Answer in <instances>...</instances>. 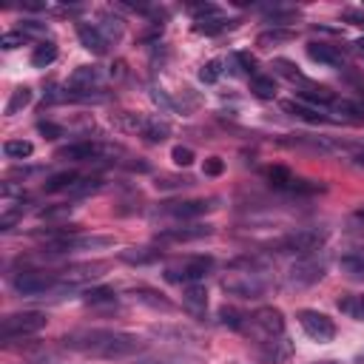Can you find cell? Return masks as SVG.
<instances>
[{"instance_id":"11a10c76","label":"cell","mask_w":364,"mask_h":364,"mask_svg":"<svg viewBox=\"0 0 364 364\" xmlns=\"http://www.w3.org/2000/svg\"><path fill=\"white\" fill-rule=\"evenodd\" d=\"M356 163H358V165H364V149H361V151L356 154Z\"/></svg>"},{"instance_id":"9c48e42d","label":"cell","mask_w":364,"mask_h":364,"mask_svg":"<svg viewBox=\"0 0 364 364\" xmlns=\"http://www.w3.org/2000/svg\"><path fill=\"white\" fill-rule=\"evenodd\" d=\"M256 356L262 364H287L290 356H294V344L284 336H268L256 344Z\"/></svg>"},{"instance_id":"5b68a950","label":"cell","mask_w":364,"mask_h":364,"mask_svg":"<svg viewBox=\"0 0 364 364\" xmlns=\"http://www.w3.org/2000/svg\"><path fill=\"white\" fill-rule=\"evenodd\" d=\"M327 228H299V231H290L287 237L279 239V251L284 253H299V256H308L313 251H319L325 242H327Z\"/></svg>"},{"instance_id":"f5cc1de1","label":"cell","mask_w":364,"mask_h":364,"mask_svg":"<svg viewBox=\"0 0 364 364\" xmlns=\"http://www.w3.org/2000/svg\"><path fill=\"white\" fill-rule=\"evenodd\" d=\"M20 32L29 37V34H43L46 32V23L40 20H20Z\"/></svg>"},{"instance_id":"6da1fadb","label":"cell","mask_w":364,"mask_h":364,"mask_svg":"<svg viewBox=\"0 0 364 364\" xmlns=\"http://www.w3.org/2000/svg\"><path fill=\"white\" fill-rule=\"evenodd\" d=\"M63 347L77 350L83 356L92 358H131L137 353H142V341L131 333L123 330H108V327H94V330H77L60 339Z\"/></svg>"},{"instance_id":"bcb514c9","label":"cell","mask_w":364,"mask_h":364,"mask_svg":"<svg viewBox=\"0 0 364 364\" xmlns=\"http://www.w3.org/2000/svg\"><path fill=\"white\" fill-rule=\"evenodd\" d=\"M188 9L194 12V18H196V20H205V18H220V15H222V12H220V6H213V4H191Z\"/></svg>"},{"instance_id":"836d02e7","label":"cell","mask_w":364,"mask_h":364,"mask_svg":"<svg viewBox=\"0 0 364 364\" xmlns=\"http://www.w3.org/2000/svg\"><path fill=\"white\" fill-rule=\"evenodd\" d=\"M251 92L259 100H273L276 97V80L273 77H265V75H256V77H251Z\"/></svg>"},{"instance_id":"8992f818","label":"cell","mask_w":364,"mask_h":364,"mask_svg":"<svg viewBox=\"0 0 364 364\" xmlns=\"http://www.w3.org/2000/svg\"><path fill=\"white\" fill-rule=\"evenodd\" d=\"M57 284H60V279L54 273H46V270H20L12 279L15 294H20V296H43L49 290H54Z\"/></svg>"},{"instance_id":"3957f363","label":"cell","mask_w":364,"mask_h":364,"mask_svg":"<svg viewBox=\"0 0 364 364\" xmlns=\"http://www.w3.org/2000/svg\"><path fill=\"white\" fill-rule=\"evenodd\" d=\"M46 313H37V310H23V313H9L0 322V341L4 344H12V341H20L26 336H34L46 327Z\"/></svg>"},{"instance_id":"8fae6325","label":"cell","mask_w":364,"mask_h":364,"mask_svg":"<svg viewBox=\"0 0 364 364\" xmlns=\"http://www.w3.org/2000/svg\"><path fill=\"white\" fill-rule=\"evenodd\" d=\"M213 202L216 199H180V202H168L163 211L168 216H174V220H196V216H202L211 208H216Z\"/></svg>"},{"instance_id":"6f0895ef","label":"cell","mask_w":364,"mask_h":364,"mask_svg":"<svg viewBox=\"0 0 364 364\" xmlns=\"http://www.w3.org/2000/svg\"><path fill=\"white\" fill-rule=\"evenodd\" d=\"M356 46H358V49H361V51H364V37H361V40H358V43H356Z\"/></svg>"},{"instance_id":"c3c4849f","label":"cell","mask_w":364,"mask_h":364,"mask_svg":"<svg viewBox=\"0 0 364 364\" xmlns=\"http://www.w3.org/2000/svg\"><path fill=\"white\" fill-rule=\"evenodd\" d=\"M23 43H26L23 32H4V34H0V46H4V49H18Z\"/></svg>"},{"instance_id":"8d00e7d4","label":"cell","mask_w":364,"mask_h":364,"mask_svg":"<svg viewBox=\"0 0 364 364\" xmlns=\"http://www.w3.org/2000/svg\"><path fill=\"white\" fill-rule=\"evenodd\" d=\"M296 34L294 32H287V29H270V32H262L256 37V43L262 49H270V46H279V43H287V40H294Z\"/></svg>"},{"instance_id":"f907efd6","label":"cell","mask_w":364,"mask_h":364,"mask_svg":"<svg viewBox=\"0 0 364 364\" xmlns=\"http://www.w3.org/2000/svg\"><path fill=\"white\" fill-rule=\"evenodd\" d=\"M222 171H225V163H222L220 157H208L205 165H202V174H205V177H220Z\"/></svg>"},{"instance_id":"4316f807","label":"cell","mask_w":364,"mask_h":364,"mask_svg":"<svg viewBox=\"0 0 364 364\" xmlns=\"http://www.w3.org/2000/svg\"><path fill=\"white\" fill-rule=\"evenodd\" d=\"M83 302L92 305V308H100V305H117V294H114V287H89L86 294H83Z\"/></svg>"},{"instance_id":"ab89813d","label":"cell","mask_w":364,"mask_h":364,"mask_svg":"<svg viewBox=\"0 0 364 364\" xmlns=\"http://www.w3.org/2000/svg\"><path fill=\"white\" fill-rule=\"evenodd\" d=\"M103 32L106 40H120L123 37V20L120 18H111V15H103V23L97 26Z\"/></svg>"},{"instance_id":"d6a6232c","label":"cell","mask_w":364,"mask_h":364,"mask_svg":"<svg viewBox=\"0 0 364 364\" xmlns=\"http://www.w3.org/2000/svg\"><path fill=\"white\" fill-rule=\"evenodd\" d=\"M220 322H222L225 327H231V330H245V327L251 325V316H245V313L237 310V308H220Z\"/></svg>"},{"instance_id":"7dc6e473","label":"cell","mask_w":364,"mask_h":364,"mask_svg":"<svg viewBox=\"0 0 364 364\" xmlns=\"http://www.w3.org/2000/svg\"><path fill=\"white\" fill-rule=\"evenodd\" d=\"M194 185V180L191 177H160L157 180V188H191Z\"/></svg>"},{"instance_id":"ffe728a7","label":"cell","mask_w":364,"mask_h":364,"mask_svg":"<svg viewBox=\"0 0 364 364\" xmlns=\"http://www.w3.org/2000/svg\"><path fill=\"white\" fill-rule=\"evenodd\" d=\"M308 57L313 63H322V65H341L344 63L341 51L330 43H308Z\"/></svg>"},{"instance_id":"f546056e","label":"cell","mask_w":364,"mask_h":364,"mask_svg":"<svg viewBox=\"0 0 364 364\" xmlns=\"http://www.w3.org/2000/svg\"><path fill=\"white\" fill-rule=\"evenodd\" d=\"M265 180H268L273 188L287 191V188H290V182H294L296 177L290 174V168H284V165H268V168H265Z\"/></svg>"},{"instance_id":"7a4b0ae2","label":"cell","mask_w":364,"mask_h":364,"mask_svg":"<svg viewBox=\"0 0 364 364\" xmlns=\"http://www.w3.org/2000/svg\"><path fill=\"white\" fill-rule=\"evenodd\" d=\"M265 265L259 259H239L231 265V273L222 279V290L237 299H262L270 282L262 276Z\"/></svg>"},{"instance_id":"e575fe53","label":"cell","mask_w":364,"mask_h":364,"mask_svg":"<svg viewBox=\"0 0 364 364\" xmlns=\"http://www.w3.org/2000/svg\"><path fill=\"white\" fill-rule=\"evenodd\" d=\"M273 71H279V75L282 77H287V80H299V83H305V75H302V71H299V65L294 63V60H287V57H276L273 60Z\"/></svg>"},{"instance_id":"484cf974","label":"cell","mask_w":364,"mask_h":364,"mask_svg":"<svg viewBox=\"0 0 364 364\" xmlns=\"http://www.w3.org/2000/svg\"><path fill=\"white\" fill-rule=\"evenodd\" d=\"M160 256H163V251H157V248H125V251H120V259L128 262V265H151Z\"/></svg>"},{"instance_id":"4fadbf2b","label":"cell","mask_w":364,"mask_h":364,"mask_svg":"<svg viewBox=\"0 0 364 364\" xmlns=\"http://www.w3.org/2000/svg\"><path fill=\"white\" fill-rule=\"evenodd\" d=\"M149 336L157 339V341H171V344H194V341H199V336L191 327H182V325H151Z\"/></svg>"},{"instance_id":"74e56055","label":"cell","mask_w":364,"mask_h":364,"mask_svg":"<svg viewBox=\"0 0 364 364\" xmlns=\"http://www.w3.org/2000/svg\"><path fill=\"white\" fill-rule=\"evenodd\" d=\"M29 103H32V89H29V86H20V89L12 92V97H9V103H6V114H18V111L26 108Z\"/></svg>"},{"instance_id":"7402d4cb","label":"cell","mask_w":364,"mask_h":364,"mask_svg":"<svg viewBox=\"0 0 364 364\" xmlns=\"http://www.w3.org/2000/svg\"><path fill=\"white\" fill-rule=\"evenodd\" d=\"M137 364H202L194 353H157V356H142Z\"/></svg>"},{"instance_id":"816d5d0a","label":"cell","mask_w":364,"mask_h":364,"mask_svg":"<svg viewBox=\"0 0 364 364\" xmlns=\"http://www.w3.org/2000/svg\"><path fill=\"white\" fill-rule=\"evenodd\" d=\"M75 205H57V208H43L40 211V220H57V216H68Z\"/></svg>"},{"instance_id":"52a82bcc","label":"cell","mask_w":364,"mask_h":364,"mask_svg":"<svg viewBox=\"0 0 364 364\" xmlns=\"http://www.w3.org/2000/svg\"><path fill=\"white\" fill-rule=\"evenodd\" d=\"M211 270H213V256H191L180 268H168L165 279L168 282H188V284H194V282H202Z\"/></svg>"},{"instance_id":"e0dca14e","label":"cell","mask_w":364,"mask_h":364,"mask_svg":"<svg viewBox=\"0 0 364 364\" xmlns=\"http://www.w3.org/2000/svg\"><path fill=\"white\" fill-rule=\"evenodd\" d=\"M211 225H188V228H168V231H160L157 239L160 242H191V239H202V237H211Z\"/></svg>"},{"instance_id":"db71d44e","label":"cell","mask_w":364,"mask_h":364,"mask_svg":"<svg viewBox=\"0 0 364 364\" xmlns=\"http://www.w3.org/2000/svg\"><path fill=\"white\" fill-rule=\"evenodd\" d=\"M358 316H364V296H358Z\"/></svg>"},{"instance_id":"9a60e30c","label":"cell","mask_w":364,"mask_h":364,"mask_svg":"<svg viewBox=\"0 0 364 364\" xmlns=\"http://www.w3.org/2000/svg\"><path fill=\"white\" fill-rule=\"evenodd\" d=\"M106 262H86V265H71L65 268L57 279L65 282V284H80V282H89V279H100L106 273Z\"/></svg>"},{"instance_id":"30bf717a","label":"cell","mask_w":364,"mask_h":364,"mask_svg":"<svg viewBox=\"0 0 364 364\" xmlns=\"http://www.w3.org/2000/svg\"><path fill=\"white\" fill-rule=\"evenodd\" d=\"M100 83H103V71L97 65H80L68 77V89H71L68 97H89V92L97 89Z\"/></svg>"},{"instance_id":"91938a15","label":"cell","mask_w":364,"mask_h":364,"mask_svg":"<svg viewBox=\"0 0 364 364\" xmlns=\"http://www.w3.org/2000/svg\"><path fill=\"white\" fill-rule=\"evenodd\" d=\"M322 364H333V361H322Z\"/></svg>"},{"instance_id":"83f0119b","label":"cell","mask_w":364,"mask_h":364,"mask_svg":"<svg viewBox=\"0 0 364 364\" xmlns=\"http://www.w3.org/2000/svg\"><path fill=\"white\" fill-rule=\"evenodd\" d=\"M237 26V20H225L222 15L220 18H205V20H196L194 23V32L196 34H208V37H213V34H220V32H225V29H234Z\"/></svg>"},{"instance_id":"7bdbcfd3","label":"cell","mask_w":364,"mask_h":364,"mask_svg":"<svg viewBox=\"0 0 364 364\" xmlns=\"http://www.w3.org/2000/svg\"><path fill=\"white\" fill-rule=\"evenodd\" d=\"M100 188H103V180H100V177H89V180H80L68 194H71V196H89V194H97Z\"/></svg>"},{"instance_id":"d6986e66","label":"cell","mask_w":364,"mask_h":364,"mask_svg":"<svg viewBox=\"0 0 364 364\" xmlns=\"http://www.w3.org/2000/svg\"><path fill=\"white\" fill-rule=\"evenodd\" d=\"M299 100L313 103V106H333V103H336V94H333L327 86H316V83L305 80V83L299 86Z\"/></svg>"},{"instance_id":"ba28073f","label":"cell","mask_w":364,"mask_h":364,"mask_svg":"<svg viewBox=\"0 0 364 364\" xmlns=\"http://www.w3.org/2000/svg\"><path fill=\"white\" fill-rule=\"evenodd\" d=\"M299 325L302 330L313 339V341H333L336 339V325L330 316L319 313V310H299Z\"/></svg>"},{"instance_id":"cb8c5ba5","label":"cell","mask_w":364,"mask_h":364,"mask_svg":"<svg viewBox=\"0 0 364 364\" xmlns=\"http://www.w3.org/2000/svg\"><path fill=\"white\" fill-rule=\"evenodd\" d=\"M339 268H341V273H347L353 282H364V251L344 253V256L339 259Z\"/></svg>"},{"instance_id":"b9f144b4","label":"cell","mask_w":364,"mask_h":364,"mask_svg":"<svg viewBox=\"0 0 364 364\" xmlns=\"http://www.w3.org/2000/svg\"><path fill=\"white\" fill-rule=\"evenodd\" d=\"M333 108L350 120H364V103H350V100H336Z\"/></svg>"},{"instance_id":"44dd1931","label":"cell","mask_w":364,"mask_h":364,"mask_svg":"<svg viewBox=\"0 0 364 364\" xmlns=\"http://www.w3.org/2000/svg\"><path fill=\"white\" fill-rule=\"evenodd\" d=\"M182 302H185V308L191 310V313H205V308H208V290L199 284V282H194V284H185V290H182Z\"/></svg>"},{"instance_id":"1f68e13d","label":"cell","mask_w":364,"mask_h":364,"mask_svg":"<svg viewBox=\"0 0 364 364\" xmlns=\"http://www.w3.org/2000/svg\"><path fill=\"white\" fill-rule=\"evenodd\" d=\"M139 134L149 139V142H163V139L171 134V128H168V123H160V120H149V117H145Z\"/></svg>"},{"instance_id":"680465c9","label":"cell","mask_w":364,"mask_h":364,"mask_svg":"<svg viewBox=\"0 0 364 364\" xmlns=\"http://www.w3.org/2000/svg\"><path fill=\"white\" fill-rule=\"evenodd\" d=\"M228 364H242V361H228Z\"/></svg>"},{"instance_id":"f1b7e54d","label":"cell","mask_w":364,"mask_h":364,"mask_svg":"<svg viewBox=\"0 0 364 364\" xmlns=\"http://www.w3.org/2000/svg\"><path fill=\"white\" fill-rule=\"evenodd\" d=\"M57 60V43L54 40H43L40 46H34L32 51V65L34 68H49Z\"/></svg>"},{"instance_id":"ee69618b","label":"cell","mask_w":364,"mask_h":364,"mask_svg":"<svg viewBox=\"0 0 364 364\" xmlns=\"http://www.w3.org/2000/svg\"><path fill=\"white\" fill-rule=\"evenodd\" d=\"M171 160H174V165L188 168L194 163V151L188 149V145H174V149H171Z\"/></svg>"},{"instance_id":"f6af8a7d","label":"cell","mask_w":364,"mask_h":364,"mask_svg":"<svg viewBox=\"0 0 364 364\" xmlns=\"http://www.w3.org/2000/svg\"><path fill=\"white\" fill-rule=\"evenodd\" d=\"M234 60L245 68V75H251V77H256V75H259V63H256V57H253V54H248V51H237V54H234Z\"/></svg>"},{"instance_id":"ac0fdd59","label":"cell","mask_w":364,"mask_h":364,"mask_svg":"<svg viewBox=\"0 0 364 364\" xmlns=\"http://www.w3.org/2000/svg\"><path fill=\"white\" fill-rule=\"evenodd\" d=\"M77 37H80L83 49H89L94 54H106L108 51V40L103 37V32L94 23H77Z\"/></svg>"},{"instance_id":"f35d334b","label":"cell","mask_w":364,"mask_h":364,"mask_svg":"<svg viewBox=\"0 0 364 364\" xmlns=\"http://www.w3.org/2000/svg\"><path fill=\"white\" fill-rule=\"evenodd\" d=\"M290 194H299V196H313V194H322L325 191V185L322 182H313V180H294L290 182V188H287Z\"/></svg>"},{"instance_id":"9f6ffc18","label":"cell","mask_w":364,"mask_h":364,"mask_svg":"<svg viewBox=\"0 0 364 364\" xmlns=\"http://www.w3.org/2000/svg\"><path fill=\"white\" fill-rule=\"evenodd\" d=\"M356 216H358V220H361V222H364V205H361V208L356 211Z\"/></svg>"},{"instance_id":"7c38bea8","label":"cell","mask_w":364,"mask_h":364,"mask_svg":"<svg viewBox=\"0 0 364 364\" xmlns=\"http://www.w3.org/2000/svg\"><path fill=\"white\" fill-rule=\"evenodd\" d=\"M100 154V145L92 139H80V142H68L63 149H57V160L65 163H92Z\"/></svg>"},{"instance_id":"603a6c76","label":"cell","mask_w":364,"mask_h":364,"mask_svg":"<svg viewBox=\"0 0 364 364\" xmlns=\"http://www.w3.org/2000/svg\"><path fill=\"white\" fill-rule=\"evenodd\" d=\"M282 108H284L287 114H294V117L305 120V123H313V125H319V123H333L330 117H325V114H319L316 108H310V106H305V103H296V100L282 103Z\"/></svg>"},{"instance_id":"60d3db41","label":"cell","mask_w":364,"mask_h":364,"mask_svg":"<svg viewBox=\"0 0 364 364\" xmlns=\"http://www.w3.org/2000/svg\"><path fill=\"white\" fill-rule=\"evenodd\" d=\"M222 77V60H208L202 68H199V80L202 83H216V80H220Z\"/></svg>"},{"instance_id":"2e32d148","label":"cell","mask_w":364,"mask_h":364,"mask_svg":"<svg viewBox=\"0 0 364 364\" xmlns=\"http://www.w3.org/2000/svg\"><path fill=\"white\" fill-rule=\"evenodd\" d=\"M131 296H134L139 305L151 308V310H163V313H171V310H174V302L163 294V290H157V287H145V284L131 287Z\"/></svg>"},{"instance_id":"d590c367","label":"cell","mask_w":364,"mask_h":364,"mask_svg":"<svg viewBox=\"0 0 364 364\" xmlns=\"http://www.w3.org/2000/svg\"><path fill=\"white\" fill-rule=\"evenodd\" d=\"M296 18H299V9H284V6L268 9V20H270L273 29H282V26H287V23H294Z\"/></svg>"},{"instance_id":"681fc988","label":"cell","mask_w":364,"mask_h":364,"mask_svg":"<svg viewBox=\"0 0 364 364\" xmlns=\"http://www.w3.org/2000/svg\"><path fill=\"white\" fill-rule=\"evenodd\" d=\"M37 131H40L46 139H60V137L65 134V131H63L57 123H49V120H40V123H37Z\"/></svg>"},{"instance_id":"277c9868","label":"cell","mask_w":364,"mask_h":364,"mask_svg":"<svg viewBox=\"0 0 364 364\" xmlns=\"http://www.w3.org/2000/svg\"><path fill=\"white\" fill-rule=\"evenodd\" d=\"M327 273V262L308 253L302 259H296L287 270V287L290 290H305V287H313L316 282H322Z\"/></svg>"},{"instance_id":"d4e9b609","label":"cell","mask_w":364,"mask_h":364,"mask_svg":"<svg viewBox=\"0 0 364 364\" xmlns=\"http://www.w3.org/2000/svg\"><path fill=\"white\" fill-rule=\"evenodd\" d=\"M80 182V174L77 171H60V174H51L46 182H43V188L49 191V194H60V191H71Z\"/></svg>"},{"instance_id":"5bb4252c","label":"cell","mask_w":364,"mask_h":364,"mask_svg":"<svg viewBox=\"0 0 364 364\" xmlns=\"http://www.w3.org/2000/svg\"><path fill=\"white\" fill-rule=\"evenodd\" d=\"M251 325L259 327L268 336H284V316L279 308H259L253 316H251Z\"/></svg>"},{"instance_id":"4dcf8cb0","label":"cell","mask_w":364,"mask_h":364,"mask_svg":"<svg viewBox=\"0 0 364 364\" xmlns=\"http://www.w3.org/2000/svg\"><path fill=\"white\" fill-rule=\"evenodd\" d=\"M4 154L9 160H29L34 154V145L29 139H6L4 142Z\"/></svg>"}]
</instances>
